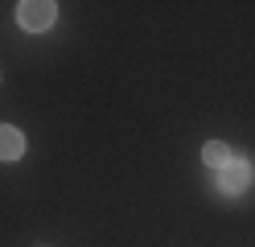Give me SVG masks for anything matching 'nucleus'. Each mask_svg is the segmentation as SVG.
Masks as SVG:
<instances>
[{"label": "nucleus", "mask_w": 255, "mask_h": 247, "mask_svg": "<svg viewBox=\"0 0 255 247\" xmlns=\"http://www.w3.org/2000/svg\"><path fill=\"white\" fill-rule=\"evenodd\" d=\"M202 161L210 165V169H227V165H231V148L222 144V140H210V144L202 148Z\"/></svg>", "instance_id": "4"}, {"label": "nucleus", "mask_w": 255, "mask_h": 247, "mask_svg": "<svg viewBox=\"0 0 255 247\" xmlns=\"http://www.w3.org/2000/svg\"><path fill=\"white\" fill-rule=\"evenodd\" d=\"M54 16H58V4H50V0H25V4H17V21H21V29H29V33L50 29Z\"/></svg>", "instance_id": "1"}, {"label": "nucleus", "mask_w": 255, "mask_h": 247, "mask_svg": "<svg viewBox=\"0 0 255 247\" xmlns=\"http://www.w3.org/2000/svg\"><path fill=\"white\" fill-rule=\"evenodd\" d=\"M21 157H25V136H21V128L0 124V161H21Z\"/></svg>", "instance_id": "3"}, {"label": "nucleus", "mask_w": 255, "mask_h": 247, "mask_svg": "<svg viewBox=\"0 0 255 247\" xmlns=\"http://www.w3.org/2000/svg\"><path fill=\"white\" fill-rule=\"evenodd\" d=\"M247 181H251V169H247L243 161H235V157H231V165H227V169H218V186L227 190V194L247 190Z\"/></svg>", "instance_id": "2"}]
</instances>
